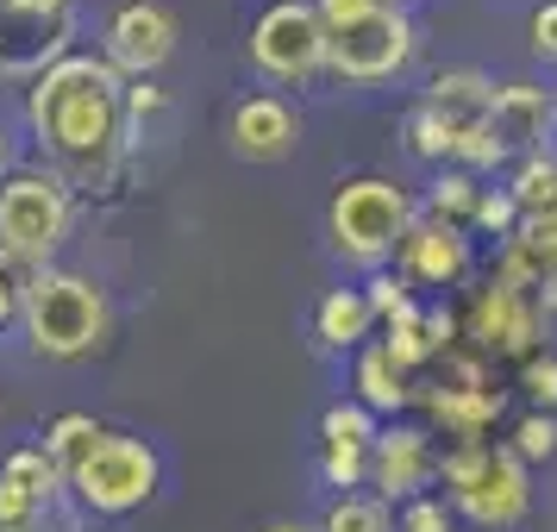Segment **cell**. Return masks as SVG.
<instances>
[{"instance_id":"1","label":"cell","mask_w":557,"mask_h":532,"mask_svg":"<svg viewBox=\"0 0 557 532\" xmlns=\"http://www.w3.org/2000/svg\"><path fill=\"white\" fill-rule=\"evenodd\" d=\"M26 120L38 145L70 170H107L126 138V76L107 57L70 51L57 70L32 82Z\"/></svg>"},{"instance_id":"2","label":"cell","mask_w":557,"mask_h":532,"mask_svg":"<svg viewBox=\"0 0 557 532\" xmlns=\"http://www.w3.org/2000/svg\"><path fill=\"white\" fill-rule=\"evenodd\" d=\"M20 320H26L32 351L57 357V363L88 357L107 338V301H101V288H95L88 276H76V270H38V276H32V288H26Z\"/></svg>"},{"instance_id":"3","label":"cell","mask_w":557,"mask_h":532,"mask_svg":"<svg viewBox=\"0 0 557 532\" xmlns=\"http://www.w3.org/2000/svg\"><path fill=\"white\" fill-rule=\"evenodd\" d=\"M438 482H445L457 514L488 532L520 527L532 507L527 463L513 457V445H457L451 457H438Z\"/></svg>"},{"instance_id":"4","label":"cell","mask_w":557,"mask_h":532,"mask_svg":"<svg viewBox=\"0 0 557 532\" xmlns=\"http://www.w3.org/2000/svg\"><path fill=\"white\" fill-rule=\"evenodd\" d=\"M326 232H332V257L382 270L388 257L401 251V238L413 232V201H407V188H395L382 176H351V182H338V195H332Z\"/></svg>"},{"instance_id":"5","label":"cell","mask_w":557,"mask_h":532,"mask_svg":"<svg viewBox=\"0 0 557 532\" xmlns=\"http://www.w3.org/2000/svg\"><path fill=\"white\" fill-rule=\"evenodd\" d=\"M70 238V188L57 170H13L0 182V251L32 270H51L57 245Z\"/></svg>"},{"instance_id":"6","label":"cell","mask_w":557,"mask_h":532,"mask_svg":"<svg viewBox=\"0 0 557 532\" xmlns=\"http://www.w3.org/2000/svg\"><path fill=\"white\" fill-rule=\"evenodd\" d=\"M157 482H163V463L132 432H107L101 445L70 470V488H76V502L88 514H132V507H145L157 495Z\"/></svg>"},{"instance_id":"7","label":"cell","mask_w":557,"mask_h":532,"mask_svg":"<svg viewBox=\"0 0 557 532\" xmlns=\"http://www.w3.org/2000/svg\"><path fill=\"white\" fill-rule=\"evenodd\" d=\"M407 63H413V20H407L401 7H376L357 26L326 32V70L338 82H357V88L395 82Z\"/></svg>"},{"instance_id":"8","label":"cell","mask_w":557,"mask_h":532,"mask_svg":"<svg viewBox=\"0 0 557 532\" xmlns=\"http://www.w3.org/2000/svg\"><path fill=\"white\" fill-rule=\"evenodd\" d=\"M251 63L270 82H313L326 70V20L313 0H270L251 26Z\"/></svg>"},{"instance_id":"9","label":"cell","mask_w":557,"mask_h":532,"mask_svg":"<svg viewBox=\"0 0 557 532\" xmlns=\"http://www.w3.org/2000/svg\"><path fill=\"white\" fill-rule=\"evenodd\" d=\"M539 326H545L539 301H532L527 288L502 282V276L488 282V288H476V301H470V313H463V332H470V345H476L482 357H532V351H545Z\"/></svg>"},{"instance_id":"10","label":"cell","mask_w":557,"mask_h":532,"mask_svg":"<svg viewBox=\"0 0 557 532\" xmlns=\"http://www.w3.org/2000/svg\"><path fill=\"white\" fill-rule=\"evenodd\" d=\"M107 45V63L120 70V76H157L170 51H176V13L170 7H157V0H126V7H113V20L101 32Z\"/></svg>"},{"instance_id":"11","label":"cell","mask_w":557,"mask_h":532,"mask_svg":"<svg viewBox=\"0 0 557 532\" xmlns=\"http://www.w3.org/2000/svg\"><path fill=\"white\" fill-rule=\"evenodd\" d=\"M76 13H26V7H0V76L38 82L70 57Z\"/></svg>"},{"instance_id":"12","label":"cell","mask_w":557,"mask_h":532,"mask_svg":"<svg viewBox=\"0 0 557 532\" xmlns=\"http://www.w3.org/2000/svg\"><path fill=\"white\" fill-rule=\"evenodd\" d=\"M438 477L432 457V432L420 426H382V438L370 445V482L382 502H420V488Z\"/></svg>"},{"instance_id":"13","label":"cell","mask_w":557,"mask_h":532,"mask_svg":"<svg viewBox=\"0 0 557 532\" xmlns=\"http://www.w3.org/2000/svg\"><path fill=\"white\" fill-rule=\"evenodd\" d=\"M552 95L545 88H532V82H502L495 88V113H488V138H495V151L507 157H539L545 151V138H552Z\"/></svg>"},{"instance_id":"14","label":"cell","mask_w":557,"mask_h":532,"mask_svg":"<svg viewBox=\"0 0 557 532\" xmlns=\"http://www.w3.org/2000/svg\"><path fill=\"white\" fill-rule=\"evenodd\" d=\"M395 270L407 282H426V288H451L470 270V238L451 220H413V232H407L401 251H395Z\"/></svg>"},{"instance_id":"15","label":"cell","mask_w":557,"mask_h":532,"mask_svg":"<svg viewBox=\"0 0 557 532\" xmlns=\"http://www.w3.org/2000/svg\"><path fill=\"white\" fill-rule=\"evenodd\" d=\"M295 145H301V120L282 95H251L232 107V151L245 163H282Z\"/></svg>"},{"instance_id":"16","label":"cell","mask_w":557,"mask_h":532,"mask_svg":"<svg viewBox=\"0 0 557 532\" xmlns=\"http://www.w3.org/2000/svg\"><path fill=\"white\" fill-rule=\"evenodd\" d=\"M457 338V313L445 301L432 307H407V313H395V320H382V345H388V357L401 363V370H420V363H432V357H445Z\"/></svg>"},{"instance_id":"17","label":"cell","mask_w":557,"mask_h":532,"mask_svg":"<svg viewBox=\"0 0 557 532\" xmlns=\"http://www.w3.org/2000/svg\"><path fill=\"white\" fill-rule=\"evenodd\" d=\"M495 276L513 282V288H557V220H520V232L507 238L502 263H495Z\"/></svg>"},{"instance_id":"18","label":"cell","mask_w":557,"mask_h":532,"mask_svg":"<svg viewBox=\"0 0 557 532\" xmlns=\"http://www.w3.org/2000/svg\"><path fill=\"white\" fill-rule=\"evenodd\" d=\"M502 407H507L502 388H457V382H445V388H432L426 395V413L451 432L457 445H488L482 432L502 420Z\"/></svg>"},{"instance_id":"19","label":"cell","mask_w":557,"mask_h":532,"mask_svg":"<svg viewBox=\"0 0 557 532\" xmlns=\"http://www.w3.org/2000/svg\"><path fill=\"white\" fill-rule=\"evenodd\" d=\"M376 326L382 320H376V307H370L363 288H332L326 301H320V313H313V332H320L326 351H363V338Z\"/></svg>"},{"instance_id":"20","label":"cell","mask_w":557,"mask_h":532,"mask_svg":"<svg viewBox=\"0 0 557 532\" xmlns=\"http://www.w3.org/2000/svg\"><path fill=\"white\" fill-rule=\"evenodd\" d=\"M357 401L370 407V413H401L407 401H413V388H407V370L388 357V345H363L357 351Z\"/></svg>"},{"instance_id":"21","label":"cell","mask_w":557,"mask_h":532,"mask_svg":"<svg viewBox=\"0 0 557 532\" xmlns=\"http://www.w3.org/2000/svg\"><path fill=\"white\" fill-rule=\"evenodd\" d=\"M507 195H513V207L527 213V220H557V157H527L520 170H513V182H507Z\"/></svg>"},{"instance_id":"22","label":"cell","mask_w":557,"mask_h":532,"mask_svg":"<svg viewBox=\"0 0 557 532\" xmlns=\"http://www.w3.org/2000/svg\"><path fill=\"white\" fill-rule=\"evenodd\" d=\"M101 438H107V426L95 420V413H57L51 432H45V451H51V457H57V470L70 477V470H76L82 457H88L95 445H101Z\"/></svg>"},{"instance_id":"23","label":"cell","mask_w":557,"mask_h":532,"mask_svg":"<svg viewBox=\"0 0 557 532\" xmlns=\"http://www.w3.org/2000/svg\"><path fill=\"white\" fill-rule=\"evenodd\" d=\"M432 220H451V226H470L476 220V201H482V182L470 176V170H457V163H445L438 176H432Z\"/></svg>"},{"instance_id":"24","label":"cell","mask_w":557,"mask_h":532,"mask_svg":"<svg viewBox=\"0 0 557 532\" xmlns=\"http://www.w3.org/2000/svg\"><path fill=\"white\" fill-rule=\"evenodd\" d=\"M382 438V426H376V413L357 401H332L326 413H320V445H351V451H370Z\"/></svg>"},{"instance_id":"25","label":"cell","mask_w":557,"mask_h":532,"mask_svg":"<svg viewBox=\"0 0 557 532\" xmlns=\"http://www.w3.org/2000/svg\"><path fill=\"white\" fill-rule=\"evenodd\" d=\"M320 532H395V520H388V502L382 495H338L326 507Z\"/></svg>"},{"instance_id":"26","label":"cell","mask_w":557,"mask_h":532,"mask_svg":"<svg viewBox=\"0 0 557 532\" xmlns=\"http://www.w3.org/2000/svg\"><path fill=\"white\" fill-rule=\"evenodd\" d=\"M0 470H7V477L20 482L26 495H38V502H51V495H57V482H70L63 470H57V457L45 451V445H20V451L7 457Z\"/></svg>"},{"instance_id":"27","label":"cell","mask_w":557,"mask_h":532,"mask_svg":"<svg viewBox=\"0 0 557 532\" xmlns=\"http://www.w3.org/2000/svg\"><path fill=\"white\" fill-rule=\"evenodd\" d=\"M520 388H527L532 413H557V351L520 357Z\"/></svg>"},{"instance_id":"28","label":"cell","mask_w":557,"mask_h":532,"mask_svg":"<svg viewBox=\"0 0 557 532\" xmlns=\"http://www.w3.org/2000/svg\"><path fill=\"white\" fill-rule=\"evenodd\" d=\"M552 451H557V413H527L513 426V457L520 463H545Z\"/></svg>"},{"instance_id":"29","label":"cell","mask_w":557,"mask_h":532,"mask_svg":"<svg viewBox=\"0 0 557 532\" xmlns=\"http://www.w3.org/2000/svg\"><path fill=\"white\" fill-rule=\"evenodd\" d=\"M363 295H370V307H376V320H395V313L413 307V282H407L401 270H376V276L363 282Z\"/></svg>"},{"instance_id":"30","label":"cell","mask_w":557,"mask_h":532,"mask_svg":"<svg viewBox=\"0 0 557 532\" xmlns=\"http://www.w3.org/2000/svg\"><path fill=\"white\" fill-rule=\"evenodd\" d=\"M320 477L332 488H357L370 482V451H351V445H320Z\"/></svg>"},{"instance_id":"31","label":"cell","mask_w":557,"mask_h":532,"mask_svg":"<svg viewBox=\"0 0 557 532\" xmlns=\"http://www.w3.org/2000/svg\"><path fill=\"white\" fill-rule=\"evenodd\" d=\"M520 220H527V213L513 207V195H507V188H482V201H476V220H470V226L495 232V238H513V232H520Z\"/></svg>"},{"instance_id":"32","label":"cell","mask_w":557,"mask_h":532,"mask_svg":"<svg viewBox=\"0 0 557 532\" xmlns=\"http://www.w3.org/2000/svg\"><path fill=\"white\" fill-rule=\"evenodd\" d=\"M38 520V495H26L20 482L0 470V532H26Z\"/></svg>"},{"instance_id":"33","label":"cell","mask_w":557,"mask_h":532,"mask_svg":"<svg viewBox=\"0 0 557 532\" xmlns=\"http://www.w3.org/2000/svg\"><path fill=\"white\" fill-rule=\"evenodd\" d=\"M401 532H457L451 520H445V502H407V514H401Z\"/></svg>"},{"instance_id":"34","label":"cell","mask_w":557,"mask_h":532,"mask_svg":"<svg viewBox=\"0 0 557 532\" xmlns=\"http://www.w3.org/2000/svg\"><path fill=\"white\" fill-rule=\"evenodd\" d=\"M382 0H313V13L326 20V32H338V26H357L363 13H376Z\"/></svg>"},{"instance_id":"35","label":"cell","mask_w":557,"mask_h":532,"mask_svg":"<svg viewBox=\"0 0 557 532\" xmlns=\"http://www.w3.org/2000/svg\"><path fill=\"white\" fill-rule=\"evenodd\" d=\"M532 57H545V63H557V0H545L539 13H532Z\"/></svg>"},{"instance_id":"36","label":"cell","mask_w":557,"mask_h":532,"mask_svg":"<svg viewBox=\"0 0 557 532\" xmlns=\"http://www.w3.org/2000/svg\"><path fill=\"white\" fill-rule=\"evenodd\" d=\"M151 113H163V88H157V82H132L126 88V120H151Z\"/></svg>"},{"instance_id":"37","label":"cell","mask_w":557,"mask_h":532,"mask_svg":"<svg viewBox=\"0 0 557 532\" xmlns=\"http://www.w3.org/2000/svg\"><path fill=\"white\" fill-rule=\"evenodd\" d=\"M20 307H26V295H20V288H13V282H0V326H7V320H13V313H20Z\"/></svg>"},{"instance_id":"38","label":"cell","mask_w":557,"mask_h":532,"mask_svg":"<svg viewBox=\"0 0 557 532\" xmlns=\"http://www.w3.org/2000/svg\"><path fill=\"white\" fill-rule=\"evenodd\" d=\"M0 7H26V13H70V0H0Z\"/></svg>"},{"instance_id":"39","label":"cell","mask_w":557,"mask_h":532,"mask_svg":"<svg viewBox=\"0 0 557 532\" xmlns=\"http://www.w3.org/2000/svg\"><path fill=\"white\" fill-rule=\"evenodd\" d=\"M13 170V138H7V126H0V176Z\"/></svg>"},{"instance_id":"40","label":"cell","mask_w":557,"mask_h":532,"mask_svg":"<svg viewBox=\"0 0 557 532\" xmlns=\"http://www.w3.org/2000/svg\"><path fill=\"white\" fill-rule=\"evenodd\" d=\"M263 532H313V527H301V520H282V527H263Z\"/></svg>"},{"instance_id":"41","label":"cell","mask_w":557,"mask_h":532,"mask_svg":"<svg viewBox=\"0 0 557 532\" xmlns=\"http://www.w3.org/2000/svg\"><path fill=\"white\" fill-rule=\"evenodd\" d=\"M382 7H407V0H382Z\"/></svg>"},{"instance_id":"42","label":"cell","mask_w":557,"mask_h":532,"mask_svg":"<svg viewBox=\"0 0 557 532\" xmlns=\"http://www.w3.org/2000/svg\"><path fill=\"white\" fill-rule=\"evenodd\" d=\"M545 301H552V307H557V288H552V295H545Z\"/></svg>"},{"instance_id":"43","label":"cell","mask_w":557,"mask_h":532,"mask_svg":"<svg viewBox=\"0 0 557 532\" xmlns=\"http://www.w3.org/2000/svg\"><path fill=\"white\" fill-rule=\"evenodd\" d=\"M552 107H557V88H552Z\"/></svg>"}]
</instances>
